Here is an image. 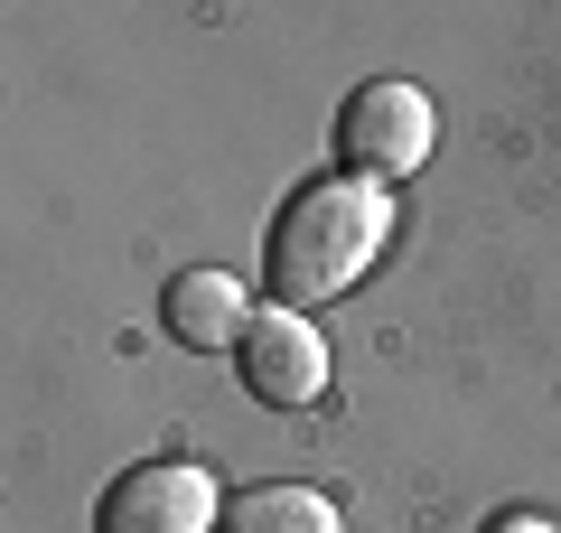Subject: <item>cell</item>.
<instances>
[{
    "instance_id": "obj_3",
    "label": "cell",
    "mask_w": 561,
    "mask_h": 533,
    "mask_svg": "<svg viewBox=\"0 0 561 533\" xmlns=\"http://www.w3.org/2000/svg\"><path fill=\"white\" fill-rule=\"evenodd\" d=\"M216 524H225V496L187 458H150V468L113 477L94 514V533H216Z\"/></svg>"
},
{
    "instance_id": "obj_7",
    "label": "cell",
    "mask_w": 561,
    "mask_h": 533,
    "mask_svg": "<svg viewBox=\"0 0 561 533\" xmlns=\"http://www.w3.org/2000/svg\"><path fill=\"white\" fill-rule=\"evenodd\" d=\"M486 533H552V524H542V514H496Z\"/></svg>"
},
{
    "instance_id": "obj_4",
    "label": "cell",
    "mask_w": 561,
    "mask_h": 533,
    "mask_svg": "<svg viewBox=\"0 0 561 533\" xmlns=\"http://www.w3.org/2000/svg\"><path fill=\"white\" fill-rule=\"evenodd\" d=\"M243 384H253L272 412H300V402H319L328 394V347H319V328H309L300 309H262L253 328H243Z\"/></svg>"
},
{
    "instance_id": "obj_5",
    "label": "cell",
    "mask_w": 561,
    "mask_h": 533,
    "mask_svg": "<svg viewBox=\"0 0 561 533\" xmlns=\"http://www.w3.org/2000/svg\"><path fill=\"white\" fill-rule=\"evenodd\" d=\"M243 328H253V309H243L234 272H179L169 281V337L179 347L216 355V347H243Z\"/></svg>"
},
{
    "instance_id": "obj_6",
    "label": "cell",
    "mask_w": 561,
    "mask_h": 533,
    "mask_svg": "<svg viewBox=\"0 0 561 533\" xmlns=\"http://www.w3.org/2000/svg\"><path fill=\"white\" fill-rule=\"evenodd\" d=\"M216 533H337V506L319 487H243V496H225Z\"/></svg>"
},
{
    "instance_id": "obj_2",
    "label": "cell",
    "mask_w": 561,
    "mask_h": 533,
    "mask_svg": "<svg viewBox=\"0 0 561 533\" xmlns=\"http://www.w3.org/2000/svg\"><path fill=\"white\" fill-rule=\"evenodd\" d=\"M337 150H346V169H356L365 188L412 178L421 159H431V94H421V84H402V76L356 84V94H346V113H337Z\"/></svg>"
},
{
    "instance_id": "obj_1",
    "label": "cell",
    "mask_w": 561,
    "mask_h": 533,
    "mask_svg": "<svg viewBox=\"0 0 561 533\" xmlns=\"http://www.w3.org/2000/svg\"><path fill=\"white\" fill-rule=\"evenodd\" d=\"M383 188L365 178H309L300 197L272 216V243H262V281L280 291V309H309V299H337L365 281V262L383 253Z\"/></svg>"
}]
</instances>
